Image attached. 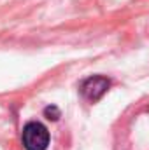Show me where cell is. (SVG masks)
<instances>
[{
	"instance_id": "obj_2",
	"label": "cell",
	"mask_w": 149,
	"mask_h": 150,
	"mask_svg": "<svg viewBox=\"0 0 149 150\" xmlns=\"http://www.w3.org/2000/svg\"><path fill=\"white\" fill-rule=\"evenodd\" d=\"M111 82L107 77H102V75H93V77H88L82 84H81V94L86 101L90 103H95L98 101L109 89Z\"/></svg>"
},
{
	"instance_id": "obj_1",
	"label": "cell",
	"mask_w": 149,
	"mask_h": 150,
	"mask_svg": "<svg viewBox=\"0 0 149 150\" xmlns=\"http://www.w3.org/2000/svg\"><path fill=\"white\" fill-rule=\"evenodd\" d=\"M23 145L27 150H46L49 145V131L40 122H28L23 127Z\"/></svg>"
},
{
	"instance_id": "obj_3",
	"label": "cell",
	"mask_w": 149,
	"mask_h": 150,
	"mask_svg": "<svg viewBox=\"0 0 149 150\" xmlns=\"http://www.w3.org/2000/svg\"><path fill=\"white\" fill-rule=\"evenodd\" d=\"M44 115H46V119H49V120H58V119H60V110H58L54 105H51V107H46V108H44Z\"/></svg>"
}]
</instances>
